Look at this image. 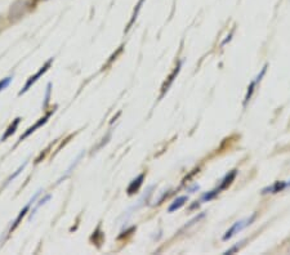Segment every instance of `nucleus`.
I'll list each match as a JSON object with an SVG mask.
<instances>
[{"label":"nucleus","instance_id":"4468645a","mask_svg":"<svg viewBox=\"0 0 290 255\" xmlns=\"http://www.w3.org/2000/svg\"><path fill=\"white\" fill-rule=\"evenodd\" d=\"M243 244H244V241H241V242H239V244H237V245H235V246H232L231 249H229V250H226L225 254H232V253L237 252V250H239V249L241 248V245H243Z\"/></svg>","mask_w":290,"mask_h":255},{"label":"nucleus","instance_id":"ddd939ff","mask_svg":"<svg viewBox=\"0 0 290 255\" xmlns=\"http://www.w3.org/2000/svg\"><path fill=\"white\" fill-rule=\"evenodd\" d=\"M12 79H13V77L9 76V77H5V79H3V80L0 81V91H3V89H5V88H7L8 85H9V83H11V81H12Z\"/></svg>","mask_w":290,"mask_h":255},{"label":"nucleus","instance_id":"f257e3e1","mask_svg":"<svg viewBox=\"0 0 290 255\" xmlns=\"http://www.w3.org/2000/svg\"><path fill=\"white\" fill-rule=\"evenodd\" d=\"M254 219H255V214H253L251 217V218H247V219H244V220H239V222H236L233 226L230 228L227 232L225 234V236H223V240L227 241L230 240V238H232V237L235 236L236 234H239V232H241V231L245 228V227H248L249 224H251V222H253Z\"/></svg>","mask_w":290,"mask_h":255},{"label":"nucleus","instance_id":"39448f33","mask_svg":"<svg viewBox=\"0 0 290 255\" xmlns=\"http://www.w3.org/2000/svg\"><path fill=\"white\" fill-rule=\"evenodd\" d=\"M143 179H145V174L138 175L137 178L133 179L131 184H129V187H128V193H129V195H133V193L137 192V191L139 190V187L142 186V183H143Z\"/></svg>","mask_w":290,"mask_h":255},{"label":"nucleus","instance_id":"f03ea898","mask_svg":"<svg viewBox=\"0 0 290 255\" xmlns=\"http://www.w3.org/2000/svg\"><path fill=\"white\" fill-rule=\"evenodd\" d=\"M266 71H267V65H266L265 67H263V69L261 70V73H258L257 77H255V79H254V80L251 81V84H249V87H248L247 95H245V99H244V107L247 106L248 102H249V101H251V97H253V94H254V91H255V88H257V85L259 84V83H261L262 77L265 76Z\"/></svg>","mask_w":290,"mask_h":255},{"label":"nucleus","instance_id":"0eeeda50","mask_svg":"<svg viewBox=\"0 0 290 255\" xmlns=\"http://www.w3.org/2000/svg\"><path fill=\"white\" fill-rule=\"evenodd\" d=\"M181 66H182V62L178 63L177 67H175V69H174L173 73H171V76L168 77V80L165 81V84L163 85V94H164V93H165V91H168V89H169V87H171L172 83H173V81H174V79H175V76H177L178 73H179V71H181Z\"/></svg>","mask_w":290,"mask_h":255},{"label":"nucleus","instance_id":"9b49d317","mask_svg":"<svg viewBox=\"0 0 290 255\" xmlns=\"http://www.w3.org/2000/svg\"><path fill=\"white\" fill-rule=\"evenodd\" d=\"M27 210H29V205H27V206H25V208H23V210H22V212L19 213V217H17V219H16V220H15V224H13V227H12V228H11V231L16 230V227L19 226V222H21V219L23 218V217H25L26 213H27Z\"/></svg>","mask_w":290,"mask_h":255},{"label":"nucleus","instance_id":"7ed1b4c3","mask_svg":"<svg viewBox=\"0 0 290 255\" xmlns=\"http://www.w3.org/2000/svg\"><path fill=\"white\" fill-rule=\"evenodd\" d=\"M51 63H52V59H49V61H48L47 63H45V65L43 66V67H41V69L39 70V71H38L37 73H35V75H34V76H31L29 79V80H27V83H26V85L25 87H23V89H22L21 91H19V95L22 94V93H25V91H29V88L31 87V85L34 84V83H35V81L38 80V79H39L40 76H41V75H43V73H45L48 71V69H49V66H51Z\"/></svg>","mask_w":290,"mask_h":255},{"label":"nucleus","instance_id":"20e7f679","mask_svg":"<svg viewBox=\"0 0 290 255\" xmlns=\"http://www.w3.org/2000/svg\"><path fill=\"white\" fill-rule=\"evenodd\" d=\"M288 187H290V181H288V182H275L273 184H271V186L266 187L265 190L262 191V193H263V195H267V193H277L284 191L285 188H288Z\"/></svg>","mask_w":290,"mask_h":255},{"label":"nucleus","instance_id":"2eb2a0df","mask_svg":"<svg viewBox=\"0 0 290 255\" xmlns=\"http://www.w3.org/2000/svg\"><path fill=\"white\" fill-rule=\"evenodd\" d=\"M25 166H26V163H25V164H23V165H22V166H19V170L16 171L15 174L12 175V177H11V178H9V181H8V182H11L12 179H15V178H16V177H17V175H19V173H21V171H22V170H23V168H25Z\"/></svg>","mask_w":290,"mask_h":255},{"label":"nucleus","instance_id":"423d86ee","mask_svg":"<svg viewBox=\"0 0 290 255\" xmlns=\"http://www.w3.org/2000/svg\"><path fill=\"white\" fill-rule=\"evenodd\" d=\"M51 113H52V111H51V112H49V113H47V115H45V116H44V117H41V119H40V120L38 121L37 124L33 125V127H31V128H29V130L26 131L25 134L22 135L21 138H19V141H22V139H25L26 137H29V135L31 134V133H34V131L37 130L38 128L41 127V125H43V124H45V123H47V120H48V117L51 116Z\"/></svg>","mask_w":290,"mask_h":255},{"label":"nucleus","instance_id":"1a4fd4ad","mask_svg":"<svg viewBox=\"0 0 290 255\" xmlns=\"http://www.w3.org/2000/svg\"><path fill=\"white\" fill-rule=\"evenodd\" d=\"M187 201H189V197L187 196L178 197V199H175V200L173 201V204L169 206V209H168V210H169V213L175 212V210H178L179 208H182V206H183V205H185Z\"/></svg>","mask_w":290,"mask_h":255},{"label":"nucleus","instance_id":"6e6552de","mask_svg":"<svg viewBox=\"0 0 290 255\" xmlns=\"http://www.w3.org/2000/svg\"><path fill=\"white\" fill-rule=\"evenodd\" d=\"M236 174H237V170H232L231 173H230V174L226 175L225 179H223V181H222L221 184H219V187H217L218 190L222 191V190H225V188H227V187H229L230 184H231V183L233 182V179H235Z\"/></svg>","mask_w":290,"mask_h":255},{"label":"nucleus","instance_id":"9d476101","mask_svg":"<svg viewBox=\"0 0 290 255\" xmlns=\"http://www.w3.org/2000/svg\"><path fill=\"white\" fill-rule=\"evenodd\" d=\"M19 120H21V119H19V117H17V119H16V120L13 121V124H12L9 128H8V131H7V133H5V134H4V137H3V138H1V141H5V139H7L8 137H9V135L13 134V133H15L16 129H17V127H19Z\"/></svg>","mask_w":290,"mask_h":255},{"label":"nucleus","instance_id":"dca6fc26","mask_svg":"<svg viewBox=\"0 0 290 255\" xmlns=\"http://www.w3.org/2000/svg\"><path fill=\"white\" fill-rule=\"evenodd\" d=\"M49 94H51V84L48 85V91H47V94H45V103H44V106H47L48 105V101H49Z\"/></svg>","mask_w":290,"mask_h":255},{"label":"nucleus","instance_id":"f8f14e48","mask_svg":"<svg viewBox=\"0 0 290 255\" xmlns=\"http://www.w3.org/2000/svg\"><path fill=\"white\" fill-rule=\"evenodd\" d=\"M142 3H143V0H139V3H138V5H137V9H135V15H133V17H132L131 22H129V25H128V29H129V27H131V26L133 25V22H135V19L137 18V15H138V12H139V9H141Z\"/></svg>","mask_w":290,"mask_h":255}]
</instances>
